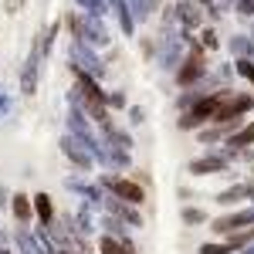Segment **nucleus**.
Listing matches in <instances>:
<instances>
[{"label":"nucleus","instance_id":"nucleus-1","mask_svg":"<svg viewBox=\"0 0 254 254\" xmlns=\"http://www.w3.org/2000/svg\"><path fill=\"white\" fill-rule=\"evenodd\" d=\"M105 187H109L119 200H126V203H142V200H146L142 187L132 183V180H122V176H109V180H105Z\"/></svg>","mask_w":254,"mask_h":254},{"label":"nucleus","instance_id":"nucleus-2","mask_svg":"<svg viewBox=\"0 0 254 254\" xmlns=\"http://www.w3.org/2000/svg\"><path fill=\"white\" fill-rule=\"evenodd\" d=\"M224 98H227V95H214V98H203V102L196 105L193 112H190V116L183 119V129H193V126H200V122H203V119H214V116H217V109L224 105Z\"/></svg>","mask_w":254,"mask_h":254},{"label":"nucleus","instance_id":"nucleus-3","mask_svg":"<svg viewBox=\"0 0 254 254\" xmlns=\"http://www.w3.org/2000/svg\"><path fill=\"white\" fill-rule=\"evenodd\" d=\"M38 58H41V48H34L27 64H24V71H20V92L24 95H34V88H38Z\"/></svg>","mask_w":254,"mask_h":254},{"label":"nucleus","instance_id":"nucleus-4","mask_svg":"<svg viewBox=\"0 0 254 254\" xmlns=\"http://www.w3.org/2000/svg\"><path fill=\"white\" fill-rule=\"evenodd\" d=\"M31 207H34V217L41 220V227H48V224H51V217H55V207H51V196H48V193L31 196Z\"/></svg>","mask_w":254,"mask_h":254},{"label":"nucleus","instance_id":"nucleus-5","mask_svg":"<svg viewBox=\"0 0 254 254\" xmlns=\"http://www.w3.org/2000/svg\"><path fill=\"white\" fill-rule=\"evenodd\" d=\"M10 207H14V217H17L20 224H31V220H34V207H31V196L17 193V196H14V203H10Z\"/></svg>","mask_w":254,"mask_h":254},{"label":"nucleus","instance_id":"nucleus-6","mask_svg":"<svg viewBox=\"0 0 254 254\" xmlns=\"http://www.w3.org/2000/svg\"><path fill=\"white\" fill-rule=\"evenodd\" d=\"M248 220H254V214H237V217H224V220H217V231H220V234H227V231H234L237 224H248Z\"/></svg>","mask_w":254,"mask_h":254},{"label":"nucleus","instance_id":"nucleus-7","mask_svg":"<svg viewBox=\"0 0 254 254\" xmlns=\"http://www.w3.org/2000/svg\"><path fill=\"white\" fill-rule=\"evenodd\" d=\"M61 146H64V156H68V159H75L78 166H88V156L78 149V142H75V139H64Z\"/></svg>","mask_w":254,"mask_h":254},{"label":"nucleus","instance_id":"nucleus-8","mask_svg":"<svg viewBox=\"0 0 254 254\" xmlns=\"http://www.w3.org/2000/svg\"><path fill=\"white\" fill-rule=\"evenodd\" d=\"M248 142H254V122H251V126H244L237 136H231V146H248Z\"/></svg>","mask_w":254,"mask_h":254},{"label":"nucleus","instance_id":"nucleus-9","mask_svg":"<svg viewBox=\"0 0 254 254\" xmlns=\"http://www.w3.org/2000/svg\"><path fill=\"white\" fill-rule=\"evenodd\" d=\"M196 75H200V55H196V58L187 64V71H180V81H183V85H190Z\"/></svg>","mask_w":254,"mask_h":254},{"label":"nucleus","instance_id":"nucleus-10","mask_svg":"<svg viewBox=\"0 0 254 254\" xmlns=\"http://www.w3.org/2000/svg\"><path fill=\"white\" fill-rule=\"evenodd\" d=\"M98 248H102V254H122V248H119L112 237H102V241H98Z\"/></svg>","mask_w":254,"mask_h":254},{"label":"nucleus","instance_id":"nucleus-11","mask_svg":"<svg viewBox=\"0 0 254 254\" xmlns=\"http://www.w3.org/2000/svg\"><path fill=\"white\" fill-rule=\"evenodd\" d=\"M85 10H92V14H102L105 10V0H78Z\"/></svg>","mask_w":254,"mask_h":254},{"label":"nucleus","instance_id":"nucleus-12","mask_svg":"<svg viewBox=\"0 0 254 254\" xmlns=\"http://www.w3.org/2000/svg\"><path fill=\"white\" fill-rule=\"evenodd\" d=\"M217 166H220V159H203V163H193L190 170L193 173H203V170H217Z\"/></svg>","mask_w":254,"mask_h":254},{"label":"nucleus","instance_id":"nucleus-13","mask_svg":"<svg viewBox=\"0 0 254 254\" xmlns=\"http://www.w3.org/2000/svg\"><path fill=\"white\" fill-rule=\"evenodd\" d=\"M241 75H248V78L254 81V64L251 61H241Z\"/></svg>","mask_w":254,"mask_h":254},{"label":"nucleus","instance_id":"nucleus-14","mask_svg":"<svg viewBox=\"0 0 254 254\" xmlns=\"http://www.w3.org/2000/svg\"><path fill=\"white\" fill-rule=\"evenodd\" d=\"M187 220H190V224H200V220H203V214H196V210H190V214H187Z\"/></svg>","mask_w":254,"mask_h":254},{"label":"nucleus","instance_id":"nucleus-15","mask_svg":"<svg viewBox=\"0 0 254 254\" xmlns=\"http://www.w3.org/2000/svg\"><path fill=\"white\" fill-rule=\"evenodd\" d=\"M20 3H24V0H7V14H14V10H17Z\"/></svg>","mask_w":254,"mask_h":254},{"label":"nucleus","instance_id":"nucleus-16","mask_svg":"<svg viewBox=\"0 0 254 254\" xmlns=\"http://www.w3.org/2000/svg\"><path fill=\"white\" fill-rule=\"evenodd\" d=\"M55 254H68V251H55Z\"/></svg>","mask_w":254,"mask_h":254},{"label":"nucleus","instance_id":"nucleus-17","mask_svg":"<svg viewBox=\"0 0 254 254\" xmlns=\"http://www.w3.org/2000/svg\"><path fill=\"white\" fill-rule=\"evenodd\" d=\"M0 254H7V251H0Z\"/></svg>","mask_w":254,"mask_h":254}]
</instances>
